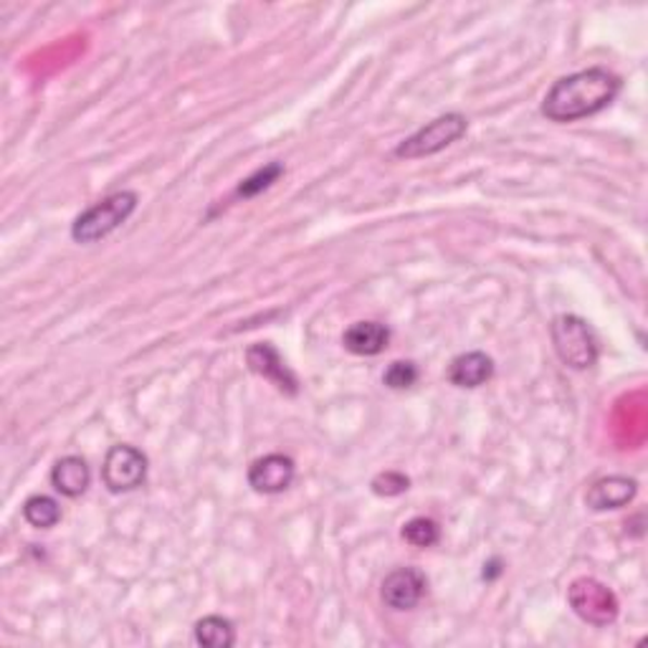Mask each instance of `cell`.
<instances>
[{"instance_id":"obj_13","label":"cell","mask_w":648,"mask_h":648,"mask_svg":"<svg viewBox=\"0 0 648 648\" xmlns=\"http://www.w3.org/2000/svg\"><path fill=\"white\" fill-rule=\"evenodd\" d=\"M89 482H91L89 463L84 461L81 456H64V459L53 463L51 486L61 494V497H68V499L81 497V494L89 490Z\"/></svg>"},{"instance_id":"obj_3","label":"cell","mask_w":648,"mask_h":648,"mask_svg":"<svg viewBox=\"0 0 648 648\" xmlns=\"http://www.w3.org/2000/svg\"><path fill=\"white\" fill-rule=\"evenodd\" d=\"M555 353L570 370H588L598 363V342L596 334L577 315L555 317L550 327Z\"/></svg>"},{"instance_id":"obj_1","label":"cell","mask_w":648,"mask_h":648,"mask_svg":"<svg viewBox=\"0 0 648 648\" xmlns=\"http://www.w3.org/2000/svg\"><path fill=\"white\" fill-rule=\"evenodd\" d=\"M621 91V76L603 66L583 68L570 76H562L550 87L543 102V114L550 122H577L603 112L613 104Z\"/></svg>"},{"instance_id":"obj_10","label":"cell","mask_w":648,"mask_h":648,"mask_svg":"<svg viewBox=\"0 0 648 648\" xmlns=\"http://www.w3.org/2000/svg\"><path fill=\"white\" fill-rule=\"evenodd\" d=\"M638 494V482L631 477H603L585 494V505L593 512H608L631 505Z\"/></svg>"},{"instance_id":"obj_2","label":"cell","mask_w":648,"mask_h":648,"mask_svg":"<svg viewBox=\"0 0 648 648\" xmlns=\"http://www.w3.org/2000/svg\"><path fill=\"white\" fill-rule=\"evenodd\" d=\"M135 208L137 193H132V190H117V193L106 195L104 201L94 203L74 220L72 239L76 243H84V246L102 241L110 233L117 231V228L132 216Z\"/></svg>"},{"instance_id":"obj_8","label":"cell","mask_w":648,"mask_h":648,"mask_svg":"<svg viewBox=\"0 0 648 648\" xmlns=\"http://www.w3.org/2000/svg\"><path fill=\"white\" fill-rule=\"evenodd\" d=\"M296 477L294 461L287 454H266L249 467V486L258 494H281Z\"/></svg>"},{"instance_id":"obj_11","label":"cell","mask_w":648,"mask_h":648,"mask_svg":"<svg viewBox=\"0 0 648 648\" xmlns=\"http://www.w3.org/2000/svg\"><path fill=\"white\" fill-rule=\"evenodd\" d=\"M492 376L494 360L486 353H479V350H474V353H463L448 365V383L456 387H467V391L486 385Z\"/></svg>"},{"instance_id":"obj_6","label":"cell","mask_w":648,"mask_h":648,"mask_svg":"<svg viewBox=\"0 0 648 648\" xmlns=\"http://www.w3.org/2000/svg\"><path fill=\"white\" fill-rule=\"evenodd\" d=\"M104 486L112 494H125L140 490L148 479V456L140 448L119 444L106 452L104 467H102Z\"/></svg>"},{"instance_id":"obj_5","label":"cell","mask_w":648,"mask_h":648,"mask_svg":"<svg viewBox=\"0 0 648 648\" xmlns=\"http://www.w3.org/2000/svg\"><path fill=\"white\" fill-rule=\"evenodd\" d=\"M568 603L577 619H583L590 626H611L619 619V598L615 593L596 577H577L568 588Z\"/></svg>"},{"instance_id":"obj_4","label":"cell","mask_w":648,"mask_h":648,"mask_svg":"<svg viewBox=\"0 0 648 648\" xmlns=\"http://www.w3.org/2000/svg\"><path fill=\"white\" fill-rule=\"evenodd\" d=\"M469 129V119L459 112H448L444 117H436L429 125L418 129L416 135H410L408 140H403L398 148L393 150L395 157L401 160H418L436 155V152L446 150L448 144L461 140Z\"/></svg>"},{"instance_id":"obj_14","label":"cell","mask_w":648,"mask_h":648,"mask_svg":"<svg viewBox=\"0 0 648 648\" xmlns=\"http://www.w3.org/2000/svg\"><path fill=\"white\" fill-rule=\"evenodd\" d=\"M195 644L205 648H228L236 644L233 623L224 615H205L193 628Z\"/></svg>"},{"instance_id":"obj_17","label":"cell","mask_w":648,"mask_h":648,"mask_svg":"<svg viewBox=\"0 0 648 648\" xmlns=\"http://www.w3.org/2000/svg\"><path fill=\"white\" fill-rule=\"evenodd\" d=\"M401 535L414 547H433L439 543L441 530L436 522L429 520V517H414V520L403 524Z\"/></svg>"},{"instance_id":"obj_19","label":"cell","mask_w":648,"mask_h":648,"mask_svg":"<svg viewBox=\"0 0 648 648\" xmlns=\"http://www.w3.org/2000/svg\"><path fill=\"white\" fill-rule=\"evenodd\" d=\"M370 490L378 497H401L410 490V479L401 471H380V474L370 482Z\"/></svg>"},{"instance_id":"obj_18","label":"cell","mask_w":648,"mask_h":648,"mask_svg":"<svg viewBox=\"0 0 648 648\" xmlns=\"http://www.w3.org/2000/svg\"><path fill=\"white\" fill-rule=\"evenodd\" d=\"M383 383L391 387V391H408L418 383V368L408 360H395L387 365Z\"/></svg>"},{"instance_id":"obj_12","label":"cell","mask_w":648,"mask_h":648,"mask_svg":"<svg viewBox=\"0 0 648 648\" xmlns=\"http://www.w3.org/2000/svg\"><path fill=\"white\" fill-rule=\"evenodd\" d=\"M387 342H391V330L383 322H355L342 334V345H345L347 353L360 357H376L385 353Z\"/></svg>"},{"instance_id":"obj_7","label":"cell","mask_w":648,"mask_h":648,"mask_svg":"<svg viewBox=\"0 0 648 648\" xmlns=\"http://www.w3.org/2000/svg\"><path fill=\"white\" fill-rule=\"evenodd\" d=\"M425 575L418 568H398L383 581L380 598L393 611H414L425 596Z\"/></svg>"},{"instance_id":"obj_9","label":"cell","mask_w":648,"mask_h":648,"mask_svg":"<svg viewBox=\"0 0 648 648\" xmlns=\"http://www.w3.org/2000/svg\"><path fill=\"white\" fill-rule=\"evenodd\" d=\"M249 368L279 387L281 393L296 395L300 393V380L292 370L287 368V363L281 360V355L274 350L269 342H256L246 350Z\"/></svg>"},{"instance_id":"obj_15","label":"cell","mask_w":648,"mask_h":648,"mask_svg":"<svg viewBox=\"0 0 648 648\" xmlns=\"http://www.w3.org/2000/svg\"><path fill=\"white\" fill-rule=\"evenodd\" d=\"M23 517L30 528L36 530H51L56 528L61 520V507L53 497H46V494H34V497L26 499L23 505Z\"/></svg>"},{"instance_id":"obj_16","label":"cell","mask_w":648,"mask_h":648,"mask_svg":"<svg viewBox=\"0 0 648 648\" xmlns=\"http://www.w3.org/2000/svg\"><path fill=\"white\" fill-rule=\"evenodd\" d=\"M281 175H284V165L281 163H269L264 167H258L254 175H249L246 180H241V186L236 188V195L239 198H254L264 190H269L274 182H277Z\"/></svg>"}]
</instances>
